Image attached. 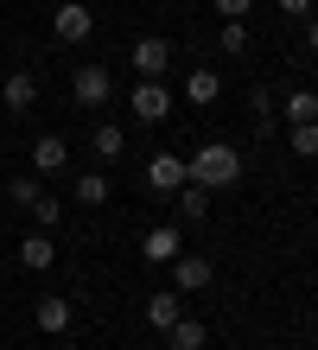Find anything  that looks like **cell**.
<instances>
[{
    "instance_id": "7",
    "label": "cell",
    "mask_w": 318,
    "mask_h": 350,
    "mask_svg": "<svg viewBox=\"0 0 318 350\" xmlns=\"http://www.w3.org/2000/svg\"><path fill=\"white\" fill-rule=\"evenodd\" d=\"M185 255V236L172 230V223H159V230H146L140 236V261H153V267H172Z\"/></svg>"
},
{
    "instance_id": "30",
    "label": "cell",
    "mask_w": 318,
    "mask_h": 350,
    "mask_svg": "<svg viewBox=\"0 0 318 350\" xmlns=\"http://www.w3.org/2000/svg\"><path fill=\"white\" fill-rule=\"evenodd\" d=\"M0 77H7V70H0Z\"/></svg>"
},
{
    "instance_id": "22",
    "label": "cell",
    "mask_w": 318,
    "mask_h": 350,
    "mask_svg": "<svg viewBox=\"0 0 318 350\" xmlns=\"http://www.w3.org/2000/svg\"><path fill=\"white\" fill-rule=\"evenodd\" d=\"M217 51H229V57H242V51H248V19H223Z\"/></svg>"
},
{
    "instance_id": "14",
    "label": "cell",
    "mask_w": 318,
    "mask_h": 350,
    "mask_svg": "<svg viewBox=\"0 0 318 350\" xmlns=\"http://www.w3.org/2000/svg\"><path fill=\"white\" fill-rule=\"evenodd\" d=\"M210 344V332H204V319H178V325H165V350H204Z\"/></svg>"
},
{
    "instance_id": "13",
    "label": "cell",
    "mask_w": 318,
    "mask_h": 350,
    "mask_svg": "<svg viewBox=\"0 0 318 350\" xmlns=\"http://www.w3.org/2000/svg\"><path fill=\"white\" fill-rule=\"evenodd\" d=\"M217 96H223V77L217 70H185V102H191V109H210Z\"/></svg>"
},
{
    "instance_id": "11",
    "label": "cell",
    "mask_w": 318,
    "mask_h": 350,
    "mask_svg": "<svg viewBox=\"0 0 318 350\" xmlns=\"http://www.w3.org/2000/svg\"><path fill=\"white\" fill-rule=\"evenodd\" d=\"M70 166V147H64V134H38L32 140V172L38 178H51V172H64Z\"/></svg>"
},
{
    "instance_id": "27",
    "label": "cell",
    "mask_w": 318,
    "mask_h": 350,
    "mask_svg": "<svg viewBox=\"0 0 318 350\" xmlns=\"http://www.w3.org/2000/svg\"><path fill=\"white\" fill-rule=\"evenodd\" d=\"M300 26H306V51L318 57V13H312V19H300Z\"/></svg>"
},
{
    "instance_id": "18",
    "label": "cell",
    "mask_w": 318,
    "mask_h": 350,
    "mask_svg": "<svg viewBox=\"0 0 318 350\" xmlns=\"http://www.w3.org/2000/svg\"><path fill=\"white\" fill-rule=\"evenodd\" d=\"M280 115H287V128H293V121H318V90H287Z\"/></svg>"
},
{
    "instance_id": "10",
    "label": "cell",
    "mask_w": 318,
    "mask_h": 350,
    "mask_svg": "<svg viewBox=\"0 0 318 350\" xmlns=\"http://www.w3.org/2000/svg\"><path fill=\"white\" fill-rule=\"evenodd\" d=\"M185 178H191L185 172V153H153V159H146V185H153L159 198H172Z\"/></svg>"
},
{
    "instance_id": "12",
    "label": "cell",
    "mask_w": 318,
    "mask_h": 350,
    "mask_svg": "<svg viewBox=\"0 0 318 350\" xmlns=\"http://www.w3.org/2000/svg\"><path fill=\"white\" fill-rule=\"evenodd\" d=\"M51 261H57V242H51V230H32L26 242H19V267H32V274H45Z\"/></svg>"
},
{
    "instance_id": "29",
    "label": "cell",
    "mask_w": 318,
    "mask_h": 350,
    "mask_svg": "<svg viewBox=\"0 0 318 350\" xmlns=\"http://www.w3.org/2000/svg\"><path fill=\"white\" fill-rule=\"evenodd\" d=\"M0 153H7V140H0Z\"/></svg>"
},
{
    "instance_id": "28",
    "label": "cell",
    "mask_w": 318,
    "mask_h": 350,
    "mask_svg": "<svg viewBox=\"0 0 318 350\" xmlns=\"http://www.w3.org/2000/svg\"><path fill=\"white\" fill-rule=\"evenodd\" d=\"M51 350H83V344H70V338H57V344H51Z\"/></svg>"
},
{
    "instance_id": "4",
    "label": "cell",
    "mask_w": 318,
    "mask_h": 350,
    "mask_svg": "<svg viewBox=\"0 0 318 350\" xmlns=\"http://www.w3.org/2000/svg\"><path fill=\"white\" fill-rule=\"evenodd\" d=\"M109 96H115L109 64H77V77H70V102H83V109H102Z\"/></svg>"
},
{
    "instance_id": "1",
    "label": "cell",
    "mask_w": 318,
    "mask_h": 350,
    "mask_svg": "<svg viewBox=\"0 0 318 350\" xmlns=\"http://www.w3.org/2000/svg\"><path fill=\"white\" fill-rule=\"evenodd\" d=\"M242 147L236 140H204L198 153H185V172L191 185H204V191H223V185H242Z\"/></svg>"
},
{
    "instance_id": "25",
    "label": "cell",
    "mask_w": 318,
    "mask_h": 350,
    "mask_svg": "<svg viewBox=\"0 0 318 350\" xmlns=\"http://www.w3.org/2000/svg\"><path fill=\"white\" fill-rule=\"evenodd\" d=\"M274 7H280V19L293 26V19H312L318 13V0H274Z\"/></svg>"
},
{
    "instance_id": "5",
    "label": "cell",
    "mask_w": 318,
    "mask_h": 350,
    "mask_svg": "<svg viewBox=\"0 0 318 350\" xmlns=\"http://www.w3.org/2000/svg\"><path fill=\"white\" fill-rule=\"evenodd\" d=\"M127 57H134V77H165L172 70V38H134Z\"/></svg>"
},
{
    "instance_id": "15",
    "label": "cell",
    "mask_w": 318,
    "mask_h": 350,
    "mask_svg": "<svg viewBox=\"0 0 318 350\" xmlns=\"http://www.w3.org/2000/svg\"><path fill=\"white\" fill-rule=\"evenodd\" d=\"M90 153H96V159H102V166H115V159H121V153H127V134H121V128H115V121H102V128H96V134H90Z\"/></svg>"
},
{
    "instance_id": "20",
    "label": "cell",
    "mask_w": 318,
    "mask_h": 350,
    "mask_svg": "<svg viewBox=\"0 0 318 350\" xmlns=\"http://www.w3.org/2000/svg\"><path fill=\"white\" fill-rule=\"evenodd\" d=\"M287 147H293V159H318V121H293Z\"/></svg>"
},
{
    "instance_id": "24",
    "label": "cell",
    "mask_w": 318,
    "mask_h": 350,
    "mask_svg": "<svg viewBox=\"0 0 318 350\" xmlns=\"http://www.w3.org/2000/svg\"><path fill=\"white\" fill-rule=\"evenodd\" d=\"M26 217L38 223V230H57V223H64V204H57V198L45 191V198H38V204H32V211H26Z\"/></svg>"
},
{
    "instance_id": "26",
    "label": "cell",
    "mask_w": 318,
    "mask_h": 350,
    "mask_svg": "<svg viewBox=\"0 0 318 350\" xmlns=\"http://www.w3.org/2000/svg\"><path fill=\"white\" fill-rule=\"evenodd\" d=\"M210 7H217L223 19H248V7H254V0H210Z\"/></svg>"
},
{
    "instance_id": "3",
    "label": "cell",
    "mask_w": 318,
    "mask_h": 350,
    "mask_svg": "<svg viewBox=\"0 0 318 350\" xmlns=\"http://www.w3.org/2000/svg\"><path fill=\"white\" fill-rule=\"evenodd\" d=\"M51 32H57V45H90V32H96L90 0H64V7L51 13Z\"/></svg>"
},
{
    "instance_id": "19",
    "label": "cell",
    "mask_w": 318,
    "mask_h": 350,
    "mask_svg": "<svg viewBox=\"0 0 318 350\" xmlns=\"http://www.w3.org/2000/svg\"><path fill=\"white\" fill-rule=\"evenodd\" d=\"M248 115H254V134H274V115H280V96H274V90H248Z\"/></svg>"
},
{
    "instance_id": "23",
    "label": "cell",
    "mask_w": 318,
    "mask_h": 350,
    "mask_svg": "<svg viewBox=\"0 0 318 350\" xmlns=\"http://www.w3.org/2000/svg\"><path fill=\"white\" fill-rule=\"evenodd\" d=\"M77 204H90V211L109 204V178H102V172H77Z\"/></svg>"
},
{
    "instance_id": "17",
    "label": "cell",
    "mask_w": 318,
    "mask_h": 350,
    "mask_svg": "<svg viewBox=\"0 0 318 350\" xmlns=\"http://www.w3.org/2000/svg\"><path fill=\"white\" fill-rule=\"evenodd\" d=\"M172 198H178V217H185V223H204V217H210V191H204V185H191V178H185Z\"/></svg>"
},
{
    "instance_id": "21",
    "label": "cell",
    "mask_w": 318,
    "mask_h": 350,
    "mask_svg": "<svg viewBox=\"0 0 318 350\" xmlns=\"http://www.w3.org/2000/svg\"><path fill=\"white\" fill-rule=\"evenodd\" d=\"M7 198L19 204V211H32V204H38V198H45V185H38V172H19V178L7 185Z\"/></svg>"
},
{
    "instance_id": "9",
    "label": "cell",
    "mask_w": 318,
    "mask_h": 350,
    "mask_svg": "<svg viewBox=\"0 0 318 350\" xmlns=\"http://www.w3.org/2000/svg\"><path fill=\"white\" fill-rule=\"evenodd\" d=\"M140 312H146V325H153V332H165V325L185 319V293H178V286H159V293L140 299Z\"/></svg>"
},
{
    "instance_id": "2",
    "label": "cell",
    "mask_w": 318,
    "mask_h": 350,
    "mask_svg": "<svg viewBox=\"0 0 318 350\" xmlns=\"http://www.w3.org/2000/svg\"><path fill=\"white\" fill-rule=\"evenodd\" d=\"M127 109H134V121H140V128H159V121L172 115V90H165L159 77H140V83H134V96H127Z\"/></svg>"
},
{
    "instance_id": "6",
    "label": "cell",
    "mask_w": 318,
    "mask_h": 350,
    "mask_svg": "<svg viewBox=\"0 0 318 350\" xmlns=\"http://www.w3.org/2000/svg\"><path fill=\"white\" fill-rule=\"evenodd\" d=\"M32 102H38V77L32 70H7L0 77V109L7 115H32Z\"/></svg>"
},
{
    "instance_id": "8",
    "label": "cell",
    "mask_w": 318,
    "mask_h": 350,
    "mask_svg": "<svg viewBox=\"0 0 318 350\" xmlns=\"http://www.w3.org/2000/svg\"><path fill=\"white\" fill-rule=\"evenodd\" d=\"M210 280H217V261H210V255H178V261H172V286H178L185 299L204 293Z\"/></svg>"
},
{
    "instance_id": "16",
    "label": "cell",
    "mask_w": 318,
    "mask_h": 350,
    "mask_svg": "<svg viewBox=\"0 0 318 350\" xmlns=\"http://www.w3.org/2000/svg\"><path fill=\"white\" fill-rule=\"evenodd\" d=\"M70 299H38V332H45V338H64V332H70Z\"/></svg>"
}]
</instances>
